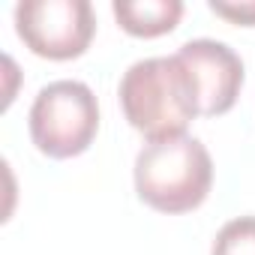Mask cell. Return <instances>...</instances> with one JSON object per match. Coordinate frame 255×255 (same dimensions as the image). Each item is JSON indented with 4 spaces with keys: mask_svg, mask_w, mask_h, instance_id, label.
Returning a JSON list of instances; mask_svg holds the SVG:
<instances>
[{
    "mask_svg": "<svg viewBox=\"0 0 255 255\" xmlns=\"http://www.w3.org/2000/svg\"><path fill=\"white\" fill-rule=\"evenodd\" d=\"M123 114L147 141L186 135L189 120L198 114L192 75L180 57H147L132 63L120 78Z\"/></svg>",
    "mask_w": 255,
    "mask_h": 255,
    "instance_id": "cell-1",
    "label": "cell"
},
{
    "mask_svg": "<svg viewBox=\"0 0 255 255\" xmlns=\"http://www.w3.org/2000/svg\"><path fill=\"white\" fill-rule=\"evenodd\" d=\"M213 183L207 147L192 135L147 141L135 156V189L144 204L159 213L195 210Z\"/></svg>",
    "mask_w": 255,
    "mask_h": 255,
    "instance_id": "cell-2",
    "label": "cell"
},
{
    "mask_svg": "<svg viewBox=\"0 0 255 255\" xmlns=\"http://www.w3.org/2000/svg\"><path fill=\"white\" fill-rule=\"evenodd\" d=\"M99 129V105L84 81H51L30 105V138L33 144L54 156L69 159L90 147Z\"/></svg>",
    "mask_w": 255,
    "mask_h": 255,
    "instance_id": "cell-3",
    "label": "cell"
},
{
    "mask_svg": "<svg viewBox=\"0 0 255 255\" xmlns=\"http://www.w3.org/2000/svg\"><path fill=\"white\" fill-rule=\"evenodd\" d=\"M15 30L33 54L72 60L90 45L96 18L90 0H21L15 6Z\"/></svg>",
    "mask_w": 255,
    "mask_h": 255,
    "instance_id": "cell-4",
    "label": "cell"
},
{
    "mask_svg": "<svg viewBox=\"0 0 255 255\" xmlns=\"http://www.w3.org/2000/svg\"><path fill=\"white\" fill-rule=\"evenodd\" d=\"M177 57L192 75L198 114L216 117L237 102V93L243 84V63L234 54V48L216 39H189L180 45Z\"/></svg>",
    "mask_w": 255,
    "mask_h": 255,
    "instance_id": "cell-5",
    "label": "cell"
},
{
    "mask_svg": "<svg viewBox=\"0 0 255 255\" xmlns=\"http://www.w3.org/2000/svg\"><path fill=\"white\" fill-rule=\"evenodd\" d=\"M111 9L126 33L147 39L174 30L183 15L180 0H114Z\"/></svg>",
    "mask_w": 255,
    "mask_h": 255,
    "instance_id": "cell-6",
    "label": "cell"
},
{
    "mask_svg": "<svg viewBox=\"0 0 255 255\" xmlns=\"http://www.w3.org/2000/svg\"><path fill=\"white\" fill-rule=\"evenodd\" d=\"M210 255H255V216H237L225 222Z\"/></svg>",
    "mask_w": 255,
    "mask_h": 255,
    "instance_id": "cell-7",
    "label": "cell"
},
{
    "mask_svg": "<svg viewBox=\"0 0 255 255\" xmlns=\"http://www.w3.org/2000/svg\"><path fill=\"white\" fill-rule=\"evenodd\" d=\"M210 9L228 21L237 24H255V0H240V3H225V0H210Z\"/></svg>",
    "mask_w": 255,
    "mask_h": 255,
    "instance_id": "cell-8",
    "label": "cell"
}]
</instances>
